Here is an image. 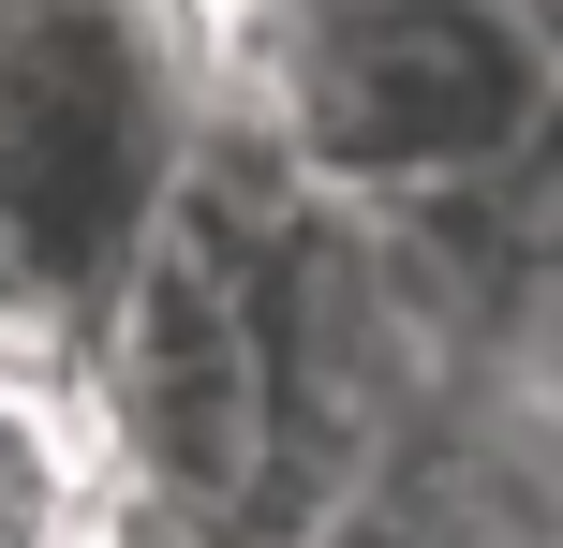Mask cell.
<instances>
[{"label":"cell","mask_w":563,"mask_h":548,"mask_svg":"<svg viewBox=\"0 0 563 548\" xmlns=\"http://www.w3.org/2000/svg\"><path fill=\"white\" fill-rule=\"evenodd\" d=\"M223 134V15L208 0H0V267L30 312L104 326L164 253Z\"/></svg>","instance_id":"cell-2"},{"label":"cell","mask_w":563,"mask_h":548,"mask_svg":"<svg viewBox=\"0 0 563 548\" xmlns=\"http://www.w3.org/2000/svg\"><path fill=\"white\" fill-rule=\"evenodd\" d=\"M223 119L297 193L430 223L489 193L563 119V15L549 0H311L223 30Z\"/></svg>","instance_id":"cell-1"},{"label":"cell","mask_w":563,"mask_h":548,"mask_svg":"<svg viewBox=\"0 0 563 548\" xmlns=\"http://www.w3.org/2000/svg\"><path fill=\"white\" fill-rule=\"evenodd\" d=\"M208 15H223V30H238V15H311V0H208Z\"/></svg>","instance_id":"cell-6"},{"label":"cell","mask_w":563,"mask_h":548,"mask_svg":"<svg viewBox=\"0 0 563 548\" xmlns=\"http://www.w3.org/2000/svg\"><path fill=\"white\" fill-rule=\"evenodd\" d=\"M134 504L104 430V371H89V326L59 312H0V548H104V519Z\"/></svg>","instance_id":"cell-4"},{"label":"cell","mask_w":563,"mask_h":548,"mask_svg":"<svg viewBox=\"0 0 563 548\" xmlns=\"http://www.w3.org/2000/svg\"><path fill=\"white\" fill-rule=\"evenodd\" d=\"M89 371H104V430H119L134 504H178V519L253 548L267 490H282V371H267V326H253L238 253L194 208H178L164 253L104 297Z\"/></svg>","instance_id":"cell-3"},{"label":"cell","mask_w":563,"mask_h":548,"mask_svg":"<svg viewBox=\"0 0 563 548\" xmlns=\"http://www.w3.org/2000/svg\"><path fill=\"white\" fill-rule=\"evenodd\" d=\"M104 548H238V534H208V519H178V504H119Z\"/></svg>","instance_id":"cell-5"},{"label":"cell","mask_w":563,"mask_h":548,"mask_svg":"<svg viewBox=\"0 0 563 548\" xmlns=\"http://www.w3.org/2000/svg\"><path fill=\"white\" fill-rule=\"evenodd\" d=\"M0 312H15V267H0Z\"/></svg>","instance_id":"cell-7"}]
</instances>
